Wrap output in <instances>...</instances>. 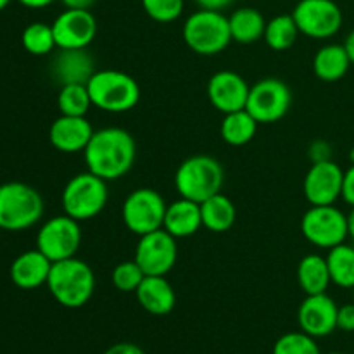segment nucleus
<instances>
[{
	"label": "nucleus",
	"mask_w": 354,
	"mask_h": 354,
	"mask_svg": "<svg viewBox=\"0 0 354 354\" xmlns=\"http://www.w3.org/2000/svg\"><path fill=\"white\" fill-rule=\"evenodd\" d=\"M86 169L106 182L120 180L127 175L137 158V142L130 131L118 127L93 131L83 151Z\"/></svg>",
	"instance_id": "f257e3e1"
},
{
	"label": "nucleus",
	"mask_w": 354,
	"mask_h": 354,
	"mask_svg": "<svg viewBox=\"0 0 354 354\" xmlns=\"http://www.w3.org/2000/svg\"><path fill=\"white\" fill-rule=\"evenodd\" d=\"M48 292L61 306L76 310L92 299L95 292V273L88 263L75 258L52 263L47 280Z\"/></svg>",
	"instance_id": "f03ea898"
},
{
	"label": "nucleus",
	"mask_w": 354,
	"mask_h": 354,
	"mask_svg": "<svg viewBox=\"0 0 354 354\" xmlns=\"http://www.w3.org/2000/svg\"><path fill=\"white\" fill-rule=\"evenodd\" d=\"M90 99L97 109L111 114L128 113L140 100V86L128 73L118 69H99L86 83Z\"/></svg>",
	"instance_id": "7ed1b4c3"
},
{
	"label": "nucleus",
	"mask_w": 354,
	"mask_h": 354,
	"mask_svg": "<svg viewBox=\"0 0 354 354\" xmlns=\"http://www.w3.org/2000/svg\"><path fill=\"white\" fill-rule=\"evenodd\" d=\"M223 182L225 171L221 162L206 154L190 156L175 173V189L180 197L199 204L221 192Z\"/></svg>",
	"instance_id": "20e7f679"
},
{
	"label": "nucleus",
	"mask_w": 354,
	"mask_h": 354,
	"mask_svg": "<svg viewBox=\"0 0 354 354\" xmlns=\"http://www.w3.org/2000/svg\"><path fill=\"white\" fill-rule=\"evenodd\" d=\"M44 216V199L40 192L23 182L0 185V228L21 232L31 228Z\"/></svg>",
	"instance_id": "39448f33"
},
{
	"label": "nucleus",
	"mask_w": 354,
	"mask_h": 354,
	"mask_svg": "<svg viewBox=\"0 0 354 354\" xmlns=\"http://www.w3.org/2000/svg\"><path fill=\"white\" fill-rule=\"evenodd\" d=\"M183 41L199 55H216L230 45L228 17L221 10L199 9L183 23Z\"/></svg>",
	"instance_id": "423d86ee"
},
{
	"label": "nucleus",
	"mask_w": 354,
	"mask_h": 354,
	"mask_svg": "<svg viewBox=\"0 0 354 354\" xmlns=\"http://www.w3.org/2000/svg\"><path fill=\"white\" fill-rule=\"evenodd\" d=\"M109 201L107 182L93 173H78L66 183L61 196L64 214L76 221H88L99 216Z\"/></svg>",
	"instance_id": "0eeeda50"
},
{
	"label": "nucleus",
	"mask_w": 354,
	"mask_h": 354,
	"mask_svg": "<svg viewBox=\"0 0 354 354\" xmlns=\"http://www.w3.org/2000/svg\"><path fill=\"white\" fill-rule=\"evenodd\" d=\"M166 207L168 204L158 190L142 187L128 194L121 207V216H123L124 227L131 234L142 237V235L162 228Z\"/></svg>",
	"instance_id": "6e6552de"
},
{
	"label": "nucleus",
	"mask_w": 354,
	"mask_h": 354,
	"mask_svg": "<svg viewBox=\"0 0 354 354\" xmlns=\"http://www.w3.org/2000/svg\"><path fill=\"white\" fill-rule=\"evenodd\" d=\"M301 232L310 244L320 249H332L344 244L349 237L348 214L334 204L311 206L301 220Z\"/></svg>",
	"instance_id": "1a4fd4ad"
},
{
	"label": "nucleus",
	"mask_w": 354,
	"mask_h": 354,
	"mask_svg": "<svg viewBox=\"0 0 354 354\" xmlns=\"http://www.w3.org/2000/svg\"><path fill=\"white\" fill-rule=\"evenodd\" d=\"M292 92L279 78H265L251 86L245 109L259 124H272L282 120L290 109Z\"/></svg>",
	"instance_id": "9d476101"
},
{
	"label": "nucleus",
	"mask_w": 354,
	"mask_h": 354,
	"mask_svg": "<svg viewBox=\"0 0 354 354\" xmlns=\"http://www.w3.org/2000/svg\"><path fill=\"white\" fill-rule=\"evenodd\" d=\"M80 245H82L80 221L68 214L50 218L38 230L37 249L44 252L52 263L75 258Z\"/></svg>",
	"instance_id": "9b49d317"
},
{
	"label": "nucleus",
	"mask_w": 354,
	"mask_h": 354,
	"mask_svg": "<svg viewBox=\"0 0 354 354\" xmlns=\"http://www.w3.org/2000/svg\"><path fill=\"white\" fill-rule=\"evenodd\" d=\"M292 17L301 33L315 40H327L337 35L344 21L341 7L334 0H299Z\"/></svg>",
	"instance_id": "f8f14e48"
},
{
	"label": "nucleus",
	"mask_w": 354,
	"mask_h": 354,
	"mask_svg": "<svg viewBox=\"0 0 354 354\" xmlns=\"http://www.w3.org/2000/svg\"><path fill=\"white\" fill-rule=\"evenodd\" d=\"M133 259L145 275L166 277V273L171 272L178 259L176 239L169 235L165 228L142 235L138 239Z\"/></svg>",
	"instance_id": "ddd939ff"
},
{
	"label": "nucleus",
	"mask_w": 354,
	"mask_h": 354,
	"mask_svg": "<svg viewBox=\"0 0 354 354\" xmlns=\"http://www.w3.org/2000/svg\"><path fill=\"white\" fill-rule=\"evenodd\" d=\"M342 180H344V171L332 159L311 162L303 182L304 197L311 206L334 204L342 194Z\"/></svg>",
	"instance_id": "4468645a"
},
{
	"label": "nucleus",
	"mask_w": 354,
	"mask_h": 354,
	"mask_svg": "<svg viewBox=\"0 0 354 354\" xmlns=\"http://www.w3.org/2000/svg\"><path fill=\"white\" fill-rule=\"evenodd\" d=\"M57 48H86L97 35V19L86 9H66L52 23Z\"/></svg>",
	"instance_id": "2eb2a0df"
},
{
	"label": "nucleus",
	"mask_w": 354,
	"mask_h": 354,
	"mask_svg": "<svg viewBox=\"0 0 354 354\" xmlns=\"http://www.w3.org/2000/svg\"><path fill=\"white\" fill-rule=\"evenodd\" d=\"M337 311L339 306L327 292L306 296L297 310V324L311 337H327L337 328Z\"/></svg>",
	"instance_id": "dca6fc26"
},
{
	"label": "nucleus",
	"mask_w": 354,
	"mask_h": 354,
	"mask_svg": "<svg viewBox=\"0 0 354 354\" xmlns=\"http://www.w3.org/2000/svg\"><path fill=\"white\" fill-rule=\"evenodd\" d=\"M249 90L244 78L235 71H218L207 82V99L220 113L228 114L245 109Z\"/></svg>",
	"instance_id": "f3484780"
},
{
	"label": "nucleus",
	"mask_w": 354,
	"mask_h": 354,
	"mask_svg": "<svg viewBox=\"0 0 354 354\" xmlns=\"http://www.w3.org/2000/svg\"><path fill=\"white\" fill-rule=\"evenodd\" d=\"M95 71V61L86 48H59L50 62L52 78L61 86L73 83L86 85Z\"/></svg>",
	"instance_id": "a211bd4d"
},
{
	"label": "nucleus",
	"mask_w": 354,
	"mask_h": 354,
	"mask_svg": "<svg viewBox=\"0 0 354 354\" xmlns=\"http://www.w3.org/2000/svg\"><path fill=\"white\" fill-rule=\"evenodd\" d=\"M93 135V127L85 116H61L50 124L48 140L52 147L64 154L83 152Z\"/></svg>",
	"instance_id": "6ab92c4d"
},
{
	"label": "nucleus",
	"mask_w": 354,
	"mask_h": 354,
	"mask_svg": "<svg viewBox=\"0 0 354 354\" xmlns=\"http://www.w3.org/2000/svg\"><path fill=\"white\" fill-rule=\"evenodd\" d=\"M52 261L41 251H26L17 256L10 265V280L23 290H33L47 286Z\"/></svg>",
	"instance_id": "aec40b11"
},
{
	"label": "nucleus",
	"mask_w": 354,
	"mask_h": 354,
	"mask_svg": "<svg viewBox=\"0 0 354 354\" xmlns=\"http://www.w3.org/2000/svg\"><path fill=\"white\" fill-rule=\"evenodd\" d=\"M135 294L138 304L154 317H165L171 313L176 304L175 289L162 275H145Z\"/></svg>",
	"instance_id": "412c9836"
},
{
	"label": "nucleus",
	"mask_w": 354,
	"mask_h": 354,
	"mask_svg": "<svg viewBox=\"0 0 354 354\" xmlns=\"http://www.w3.org/2000/svg\"><path fill=\"white\" fill-rule=\"evenodd\" d=\"M203 227V216H201V204L194 201L180 197L168 204L165 214L162 228L173 235L175 239L192 237Z\"/></svg>",
	"instance_id": "4be33fe9"
},
{
	"label": "nucleus",
	"mask_w": 354,
	"mask_h": 354,
	"mask_svg": "<svg viewBox=\"0 0 354 354\" xmlns=\"http://www.w3.org/2000/svg\"><path fill=\"white\" fill-rule=\"evenodd\" d=\"M351 59L344 44H328L324 45L320 50L315 54L313 71L317 78L325 83H334L344 78L351 68Z\"/></svg>",
	"instance_id": "5701e85b"
},
{
	"label": "nucleus",
	"mask_w": 354,
	"mask_h": 354,
	"mask_svg": "<svg viewBox=\"0 0 354 354\" xmlns=\"http://www.w3.org/2000/svg\"><path fill=\"white\" fill-rule=\"evenodd\" d=\"M232 41L242 45L256 44L265 37L266 19L254 7H239L228 16Z\"/></svg>",
	"instance_id": "b1692460"
},
{
	"label": "nucleus",
	"mask_w": 354,
	"mask_h": 354,
	"mask_svg": "<svg viewBox=\"0 0 354 354\" xmlns=\"http://www.w3.org/2000/svg\"><path fill=\"white\" fill-rule=\"evenodd\" d=\"M201 216H203V227L213 234H223L234 227L237 220V209L230 197L218 192L201 203Z\"/></svg>",
	"instance_id": "393cba45"
},
{
	"label": "nucleus",
	"mask_w": 354,
	"mask_h": 354,
	"mask_svg": "<svg viewBox=\"0 0 354 354\" xmlns=\"http://www.w3.org/2000/svg\"><path fill=\"white\" fill-rule=\"evenodd\" d=\"M297 283L306 296L327 292L332 283L327 259L320 254H308L297 265Z\"/></svg>",
	"instance_id": "a878e982"
},
{
	"label": "nucleus",
	"mask_w": 354,
	"mask_h": 354,
	"mask_svg": "<svg viewBox=\"0 0 354 354\" xmlns=\"http://www.w3.org/2000/svg\"><path fill=\"white\" fill-rule=\"evenodd\" d=\"M258 121L249 114L248 109L225 114L220 124V135L232 147H241L249 144L258 131Z\"/></svg>",
	"instance_id": "bb28decb"
},
{
	"label": "nucleus",
	"mask_w": 354,
	"mask_h": 354,
	"mask_svg": "<svg viewBox=\"0 0 354 354\" xmlns=\"http://www.w3.org/2000/svg\"><path fill=\"white\" fill-rule=\"evenodd\" d=\"M328 272H330L332 283L341 289H351L354 287V245L339 244L328 249L327 254Z\"/></svg>",
	"instance_id": "cd10ccee"
},
{
	"label": "nucleus",
	"mask_w": 354,
	"mask_h": 354,
	"mask_svg": "<svg viewBox=\"0 0 354 354\" xmlns=\"http://www.w3.org/2000/svg\"><path fill=\"white\" fill-rule=\"evenodd\" d=\"M299 28L294 21L292 14H280L273 19L266 21L265 41L272 50L282 52L292 47L299 37Z\"/></svg>",
	"instance_id": "c85d7f7f"
},
{
	"label": "nucleus",
	"mask_w": 354,
	"mask_h": 354,
	"mask_svg": "<svg viewBox=\"0 0 354 354\" xmlns=\"http://www.w3.org/2000/svg\"><path fill=\"white\" fill-rule=\"evenodd\" d=\"M88 86L82 83L61 86L57 95V107L64 116H86L88 109L92 107Z\"/></svg>",
	"instance_id": "c756f323"
},
{
	"label": "nucleus",
	"mask_w": 354,
	"mask_h": 354,
	"mask_svg": "<svg viewBox=\"0 0 354 354\" xmlns=\"http://www.w3.org/2000/svg\"><path fill=\"white\" fill-rule=\"evenodd\" d=\"M21 44H23L24 50L30 52L31 55H48L57 47L52 24L45 23L28 24L21 35Z\"/></svg>",
	"instance_id": "7c9ffc66"
},
{
	"label": "nucleus",
	"mask_w": 354,
	"mask_h": 354,
	"mask_svg": "<svg viewBox=\"0 0 354 354\" xmlns=\"http://www.w3.org/2000/svg\"><path fill=\"white\" fill-rule=\"evenodd\" d=\"M273 354H322L317 339L301 332H289L277 339Z\"/></svg>",
	"instance_id": "2f4dec72"
},
{
	"label": "nucleus",
	"mask_w": 354,
	"mask_h": 354,
	"mask_svg": "<svg viewBox=\"0 0 354 354\" xmlns=\"http://www.w3.org/2000/svg\"><path fill=\"white\" fill-rule=\"evenodd\" d=\"M142 7L152 21L166 24L182 16L185 0H142Z\"/></svg>",
	"instance_id": "473e14b6"
},
{
	"label": "nucleus",
	"mask_w": 354,
	"mask_h": 354,
	"mask_svg": "<svg viewBox=\"0 0 354 354\" xmlns=\"http://www.w3.org/2000/svg\"><path fill=\"white\" fill-rule=\"evenodd\" d=\"M144 279L145 273L142 272V268L135 259L120 263L113 270V283L120 292H135Z\"/></svg>",
	"instance_id": "72a5a7b5"
},
{
	"label": "nucleus",
	"mask_w": 354,
	"mask_h": 354,
	"mask_svg": "<svg viewBox=\"0 0 354 354\" xmlns=\"http://www.w3.org/2000/svg\"><path fill=\"white\" fill-rule=\"evenodd\" d=\"M308 156H310L311 162H322L330 161L332 159V145L327 140H313L310 149H308Z\"/></svg>",
	"instance_id": "f704fd0d"
},
{
	"label": "nucleus",
	"mask_w": 354,
	"mask_h": 354,
	"mask_svg": "<svg viewBox=\"0 0 354 354\" xmlns=\"http://www.w3.org/2000/svg\"><path fill=\"white\" fill-rule=\"evenodd\" d=\"M337 328L344 332H354V303L339 308Z\"/></svg>",
	"instance_id": "c9c22d12"
},
{
	"label": "nucleus",
	"mask_w": 354,
	"mask_h": 354,
	"mask_svg": "<svg viewBox=\"0 0 354 354\" xmlns=\"http://www.w3.org/2000/svg\"><path fill=\"white\" fill-rule=\"evenodd\" d=\"M341 197L346 204L354 207V165L349 166L344 171V180H342V194Z\"/></svg>",
	"instance_id": "e433bc0d"
},
{
	"label": "nucleus",
	"mask_w": 354,
	"mask_h": 354,
	"mask_svg": "<svg viewBox=\"0 0 354 354\" xmlns=\"http://www.w3.org/2000/svg\"><path fill=\"white\" fill-rule=\"evenodd\" d=\"M104 354H145L138 348L137 344H131V342H118V344L111 346Z\"/></svg>",
	"instance_id": "4c0bfd02"
},
{
	"label": "nucleus",
	"mask_w": 354,
	"mask_h": 354,
	"mask_svg": "<svg viewBox=\"0 0 354 354\" xmlns=\"http://www.w3.org/2000/svg\"><path fill=\"white\" fill-rule=\"evenodd\" d=\"M197 6L201 9H209V10H223L230 7L235 0H196Z\"/></svg>",
	"instance_id": "58836bf2"
},
{
	"label": "nucleus",
	"mask_w": 354,
	"mask_h": 354,
	"mask_svg": "<svg viewBox=\"0 0 354 354\" xmlns=\"http://www.w3.org/2000/svg\"><path fill=\"white\" fill-rule=\"evenodd\" d=\"M66 9H86L90 10V7L95 3V0H59Z\"/></svg>",
	"instance_id": "ea45409f"
},
{
	"label": "nucleus",
	"mask_w": 354,
	"mask_h": 354,
	"mask_svg": "<svg viewBox=\"0 0 354 354\" xmlns=\"http://www.w3.org/2000/svg\"><path fill=\"white\" fill-rule=\"evenodd\" d=\"M17 2L24 7H30V9H44V7L55 2V0H17Z\"/></svg>",
	"instance_id": "a19ab883"
},
{
	"label": "nucleus",
	"mask_w": 354,
	"mask_h": 354,
	"mask_svg": "<svg viewBox=\"0 0 354 354\" xmlns=\"http://www.w3.org/2000/svg\"><path fill=\"white\" fill-rule=\"evenodd\" d=\"M344 47H346V50H348L349 59H351V64L354 66V30H351V33L346 37Z\"/></svg>",
	"instance_id": "79ce46f5"
},
{
	"label": "nucleus",
	"mask_w": 354,
	"mask_h": 354,
	"mask_svg": "<svg viewBox=\"0 0 354 354\" xmlns=\"http://www.w3.org/2000/svg\"><path fill=\"white\" fill-rule=\"evenodd\" d=\"M348 225H349V237L354 242V207L351 209V213L348 214Z\"/></svg>",
	"instance_id": "37998d69"
},
{
	"label": "nucleus",
	"mask_w": 354,
	"mask_h": 354,
	"mask_svg": "<svg viewBox=\"0 0 354 354\" xmlns=\"http://www.w3.org/2000/svg\"><path fill=\"white\" fill-rule=\"evenodd\" d=\"M9 3H10V0H0V10L6 9V7L9 6Z\"/></svg>",
	"instance_id": "c03bdc74"
},
{
	"label": "nucleus",
	"mask_w": 354,
	"mask_h": 354,
	"mask_svg": "<svg viewBox=\"0 0 354 354\" xmlns=\"http://www.w3.org/2000/svg\"><path fill=\"white\" fill-rule=\"evenodd\" d=\"M349 161H351V165H354V147L349 151Z\"/></svg>",
	"instance_id": "a18cd8bd"
},
{
	"label": "nucleus",
	"mask_w": 354,
	"mask_h": 354,
	"mask_svg": "<svg viewBox=\"0 0 354 354\" xmlns=\"http://www.w3.org/2000/svg\"><path fill=\"white\" fill-rule=\"evenodd\" d=\"M328 354H344V353H328Z\"/></svg>",
	"instance_id": "49530a36"
},
{
	"label": "nucleus",
	"mask_w": 354,
	"mask_h": 354,
	"mask_svg": "<svg viewBox=\"0 0 354 354\" xmlns=\"http://www.w3.org/2000/svg\"><path fill=\"white\" fill-rule=\"evenodd\" d=\"M353 303H354V287H353Z\"/></svg>",
	"instance_id": "de8ad7c7"
}]
</instances>
